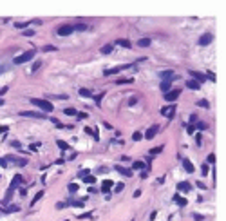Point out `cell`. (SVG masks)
<instances>
[{
  "instance_id": "6da1fadb",
  "label": "cell",
  "mask_w": 226,
  "mask_h": 221,
  "mask_svg": "<svg viewBox=\"0 0 226 221\" xmlns=\"http://www.w3.org/2000/svg\"><path fill=\"white\" fill-rule=\"evenodd\" d=\"M31 103L33 105H36V107H40L42 111H45V112H53V103L49 102V100H42V98H33L31 100Z\"/></svg>"
},
{
  "instance_id": "30bf717a",
  "label": "cell",
  "mask_w": 226,
  "mask_h": 221,
  "mask_svg": "<svg viewBox=\"0 0 226 221\" xmlns=\"http://www.w3.org/2000/svg\"><path fill=\"white\" fill-rule=\"evenodd\" d=\"M190 74H192V78H194L197 83H201V82H205V80H206V76H205L203 73H199V71H190Z\"/></svg>"
},
{
  "instance_id": "7dc6e473",
  "label": "cell",
  "mask_w": 226,
  "mask_h": 221,
  "mask_svg": "<svg viewBox=\"0 0 226 221\" xmlns=\"http://www.w3.org/2000/svg\"><path fill=\"white\" fill-rule=\"evenodd\" d=\"M203 174H205V176H208V165H206V163L203 165Z\"/></svg>"
},
{
  "instance_id": "8992f818",
  "label": "cell",
  "mask_w": 226,
  "mask_h": 221,
  "mask_svg": "<svg viewBox=\"0 0 226 221\" xmlns=\"http://www.w3.org/2000/svg\"><path fill=\"white\" fill-rule=\"evenodd\" d=\"M5 161H7V165L9 163H13V165H27V160L25 158H16V156H5Z\"/></svg>"
},
{
  "instance_id": "ab89813d",
  "label": "cell",
  "mask_w": 226,
  "mask_h": 221,
  "mask_svg": "<svg viewBox=\"0 0 226 221\" xmlns=\"http://www.w3.org/2000/svg\"><path fill=\"white\" fill-rule=\"evenodd\" d=\"M43 51H45V53H49V51H56V47H54V45H45Z\"/></svg>"
},
{
  "instance_id": "d590c367",
  "label": "cell",
  "mask_w": 226,
  "mask_h": 221,
  "mask_svg": "<svg viewBox=\"0 0 226 221\" xmlns=\"http://www.w3.org/2000/svg\"><path fill=\"white\" fill-rule=\"evenodd\" d=\"M42 198H43V190H40V192H38V194L34 196V200H33V205H34V203H36L38 200H42Z\"/></svg>"
},
{
  "instance_id": "5bb4252c",
  "label": "cell",
  "mask_w": 226,
  "mask_h": 221,
  "mask_svg": "<svg viewBox=\"0 0 226 221\" xmlns=\"http://www.w3.org/2000/svg\"><path fill=\"white\" fill-rule=\"evenodd\" d=\"M18 210H20V207H18V205H7L2 212H4V214H13V212H18Z\"/></svg>"
},
{
  "instance_id": "4316f807",
  "label": "cell",
  "mask_w": 226,
  "mask_h": 221,
  "mask_svg": "<svg viewBox=\"0 0 226 221\" xmlns=\"http://www.w3.org/2000/svg\"><path fill=\"white\" fill-rule=\"evenodd\" d=\"M197 105H199V107H205V109H208V107H210V103H208L206 100H197Z\"/></svg>"
},
{
  "instance_id": "f546056e",
  "label": "cell",
  "mask_w": 226,
  "mask_h": 221,
  "mask_svg": "<svg viewBox=\"0 0 226 221\" xmlns=\"http://www.w3.org/2000/svg\"><path fill=\"white\" fill-rule=\"evenodd\" d=\"M110 51H112V45H103V47H101V53H103V54H109Z\"/></svg>"
},
{
  "instance_id": "4fadbf2b",
  "label": "cell",
  "mask_w": 226,
  "mask_h": 221,
  "mask_svg": "<svg viewBox=\"0 0 226 221\" xmlns=\"http://www.w3.org/2000/svg\"><path fill=\"white\" fill-rule=\"evenodd\" d=\"M192 187H190V183L188 181H181V183H177V190H181V192H188Z\"/></svg>"
},
{
  "instance_id": "7402d4cb",
  "label": "cell",
  "mask_w": 226,
  "mask_h": 221,
  "mask_svg": "<svg viewBox=\"0 0 226 221\" xmlns=\"http://www.w3.org/2000/svg\"><path fill=\"white\" fill-rule=\"evenodd\" d=\"M174 201H176V205H179V207H185V205H186V200L181 198V196H174Z\"/></svg>"
},
{
  "instance_id": "f35d334b",
  "label": "cell",
  "mask_w": 226,
  "mask_h": 221,
  "mask_svg": "<svg viewBox=\"0 0 226 221\" xmlns=\"http://www.w3.org/2000/svg\"><path fill=\"white\" fill-rule=\"evenodd\" d=\"M103 96H105V94L101 93V94H98V96H92V98H94V100H96V103L100 105V103H101V98H103Z\"/></svg>"
},
{
  "instance_id": "ac0fdd59",
  "label": "cell",
  "mask_w": 226,
  "mask_h": 221,
  "mask_svg": "<svg viewBox=\"0 0 226 221\" xmlns=\"http://www.w3.org/2000/svg\"><path fill=\"white\" fill-rule=\"evenodd\" d=\"M112 185H114V183H112V181H110V180H105V181H103V183H101V190H103V192H109V190H110V187H112Z\"/></svg>"
},
{
  "instance_id": "60d3db41",
  "label": "cell",
  "mask_w": 226,
  "mask_h": 221,
  "mask_svg": "<svg viewBox=\"0 0 226 221\" xmlns=\"http://www.w3.org/2000/svg\"><path fill=\"white\" fill-rule=\"evenodd\" d=\"M29 24H31V22H24V24H16V27H18V29H24V27H27Z\"/></svg>"
},
{
  "instance_id": "8d00e7d4",
  "label": "cell",
  "mask_w": 226,
  "mask_h": 221,
  "mask_svg": "<svg viewBox=\"0 0 226 221\" xmlns=\"http://www.w3.org/2000/svg\"><path fill=\"white\" fill-rule=\"evenodd\" d=\"M141 138H143V136H141V132H134V134H132V140H134V141H139Z\"/></svg>"
},
{
  "instance_id": "cb8c5ba5",
  "label": "cell",
  "mask_w": 226,
  "mask_h": 221,
  "mask_svg": "<svg viewBox=\"0 0 226 221\" xmlns=\"http://www.w3.org/2000/svg\"><path fill=\"white\" fill-rule=\"evenodd\" d=\"M80 94L81 96H85V98H92L94 94H92V91H89V89H80Z\"/></svg>"
},
{
  "instance_id": "52a82bcc",
  "label": "cell",
  "mask_w": 226,
  "mask_h": 221,
  "mask_svg": "<svg viewBox=\"0 0 226 221\" xmlns=\"http://www.w3.org/2000/svg\"><path fill=\"white\" fill-rule=\"evenodd\" d=\"M174 112H176V105H174V103H172V105H167V107L161 109V114H163L165 118H172Z\"/></svg>"
},
{
  "instance_id": "d4e9b609",
  "label": "cell",
  "mask_w": 226,
  "mask_h": 221,
  "mask_svg": "<svg viewBox=\"0 0 226 221\" xmlns=\"http://www.w3.org/2000/svg\"><path fill=\"white\" fill-rule=\"evenodd\" d=\"M69 205H72V207H78V209H81V207L85 205V200H78V201H71Z\"/></svg>"
},
{
  "instance_id": "681fc988",
  "label": "cell",
  "mask_w": 226,
  "mask_h": 221,
  "mask_svg": "<svg viewBox=\"0 0 226 221\" xmlns=\"http://www.w3.org/2000/svg\"><path fill=\"white\" fill-rule=\"evenodd\" d=\"M194 219H196V221H203V216H201V214H194Z\"/></svg>"
},
{
  "instance_id": "44dd1931",
  "label": "cell",
  "mask_w": 226,
  "mask_h": 221,
  "mask_svg": "<svg viewBox=\"0 0 226 221\" xmlns=\"http://www.w3.org/2000/svg\"><path fill=\"white\" fill-rule=\"evenodd\" d=\"M150 44H152V40H150V38H141V40L138 42V45H139V47H148Z\"/></svg>"
},
{
  "instance_id": "7a4b0ae2",
  "label": "cell",
  "mask_w": 226,
  "mask_h": 221,
  "mask_svg": "<svg viewBox=\"0 0 226 221\" xmlns=\"http://www.w3.org/2000/svg\"><path fill=\"white\" fill-rule=\"evenodd\" d=\"M34 54H36V51H34V49H31V51H27V53H22L20 56H16V58H14V63H25V62H29Z\"/></svg>"
},
{
  "instance_id": "f907efd6",
  "label": "cell",
  "mask_w": 226,
  "mask_h": 221,
  "mask_svg": "<svg viewBox=\"0 0 226 221\" xmlns=\"http://www.w3.org/2000/svg\"><path fill=\"white\" fill-rule=\"evenodd\" d=\"M11 145H13V147H14V149H20V147H22V145H20V143H18V141H11Z\"/></svg>"
},
{
  "instance_id": "11a10c76",
  "label": "cell",
  "mask_w": 226,
  "mask_h": 221,
  "mask_svg": "<svg viewBox=\"0 0 226 221\" xmlns=\"http://www.w3.org/2000/svg\"><path fill=\"white\" fill-rule=\"evenodd\" d=\"M5 93H7V87H2V89H0V96H2V94H5Z\"/></svg>"
},
{
  "instance_id": "1f68e13d",
  "label": "cell",
  "mask_w": 226,
  "mask_h": 221,
  "mask_svg": "<svg viewBox=\"0 0 226 221\" xmlns=\"http://www.w3.org/2000/svg\"><path fill=\"white\" fill-rule=\"evenodd\" d=\"M63 114H67V116H76L78 112H76L74 109H65V111H63Z\"/></svg>"
},
{
  "instance_id": "2e32d148",
  "label": "cell",
  "mask_w": 226,
  "mask_h": 221,
  "mask_svg": "<svg viewBox=\"0 0 226 221\" xmlns=\"http://www.w3.org/2000/svg\"><path fill=\"white\" fill-rule=\"evenodd\" d=\"M159 87H161V91H163V93H168V91H170V87H172V82H170V80H165V82H161V85H159Z\"/></svg>"
},
{
  "instance_id": "ba28073f",
  "label": "cell",
  "mask_w": 226,
  "mask_h": 221,
  "mask_svg": "<svg viewBox=\"0 0 226 221\" xmlns=\"http://www.w3.org/2000/svg\"><path fill=\"white\" fill-rule=\"evenodd\" d=\"M212 40H214V34H212V33H205V34L199 38V44H201V45H208V44H212Z\"/></svg>"
},
{
  "instance_id": "f5cc1de1",
  "label": "cell",
  "mask_w": 226,
  "mask_h": 221,
  "mask_svg": "<svg viewBox=\"0 0 226 221\" xmlns=\"http://www.w3.org/2000/svg\"><path fill=\"white\" fill-rule=\"evenodd\" d=\"M2 132H7V127H5V125H0V134H2Z\"/></svg>"
},
{
  "instance_id": "3957f363",
  "label": "cell",
  "mask_w": 226,
  "mask_h": 221,
  "mask_svg": "<svg viewBox=\"0 0 226 221\" xmlns=\"http://www.w3.org/2000/svg\"><path fill=\"white\" fill-rule=\"evenodd\" d=\"M134 63H123V65H116V67H112V69H107L103 74L105 76H110V74H116V73H119V71H123V69H129V67H132Z\"/></svg>"
},
{
  "instance_id": "9a60e30c",
  "label": "cell",
  "mask_w": 226,
  "mask_h": 221,
  "mask_svg": "<svg viewBox=\"0 0 226 221\" xmlns=\"http://www.w3.org/2000/svg\"><path fill=\"white\" fill-rule=\"evenodd\" d=\"M116 171H118L119 174H123V176H127V178H130V176H132V172H130L129 169H125V167H121V165H116Z\"/></svg>"
},
{
  "instance_id": "277c9868",
  "label": "cell",
  "mask_w": 226,
  "mask_h": 221,
  "mask_svg": "<svg viewBox=\"0 0 226 221\" xmlns=\"http://www.w3.org/2000/svg\"><path fill=\"white\" fill-rule=\"evenodd\" d=\"M20 116H24V118H38V120H45L47 116L45 114H40V112H34V111H22V112H18Z\"/></svg>"
},
{
  "instance_id": "74e56055",
  "label": "cell",
  "mask_w": 226,
  "mask_h": 221,
  "mask_svg": "<svg viewBox=\"0 0 226 221\" xmlns=\"http://www.w3.org/2000/svg\"><path fill=\"white\" fill-rule=\"evenodd\" d=\"M123 189H125V185H123V183H118V185L114 187V192H121Z\"/></svg>"
},
{
  "instance_id": "9c48e42d",
  "label": "cell",
  "mask_w": 226,
  "mask_h": 221,
  "mask_svg": "<svg viewBox=\"0 0 226 221\" xmlns=\"http://www.w3.org/2000/svg\"><path fill=\"white\" fill-rule=\"evenodd\" d=\"M179 94H181V91H168V93H165V100L167 102H174V100L179 98Z\"/></svg>"
},
{
  "instance_id": "ee69618b",
  "label": "cell",
  "mask_w": 226,
  "mask_h": 221,
  "mask_svg": "<svg viewBox=\"0 0 226 221\" xmlns=\"http://www.w3.org/2000/svg\"><path fill=\"white\" fill-rule=\"evenodd\" d=\"M76 116H78V120H85V118H87V114H85V112H78Z\"/></svg>"
},
{
  "instance_id": "5b68a950",
  "label": "cell",
  "mask_w": 226,
  "mask_h": 221,
  "mask_svg": "<svg viewBox=\"0 0 226 221\" xmlns=\"http://www.w3.org/2000/svg\"><path fill=\"white\" fill-rule=\"evenodd\" d=\"M72 31H74V27H72V25H69V24H63V25H60V27H58V34H60V36H69Z\"/></svg>"
},
{
  "instance_id": "c3c4849f",
  "label": "cell",
  "mask_w": 226,
  "mask_h": 221,
  "mask_svg": "<svg viewBox=\"0 0 226 221\" xmlns=\"http://www.w3.org/2000/svg\"><path fill=\"white\" fill-rule=\"evenodd\" d=\"M0 167H4V169H5V167H7V161H5V160H4V158H0Z\"/></svg>"
},
{
  "instance_id": "f6af8a7d",
  "label": "cell",
  "mask_w": 226,
  "mask_h": 221,
  "mask_svg": "<svg viewBox=\"0 0 226 221\" xmlns=\"http://www.w3.org/2000/svg\"><path fill=\"white\" fill-rule=\"evenodd\" d=\"M40 65H42V63H40V62H36V63H34V65H33V67H31V71H33V73H34V71H36V69H38V67H40Z\"/></svg>"
},
{
  "instance_id": "4dcf8cb0",
  "label": "cell",
  "mask_w": 226,
  "mask_h": 221,
  "mask_svg": "<svg viewBox=\"0 0 226 221\" xmlns=\"http://www.w3.org/2000/svg\"><path fill=\"white\" fill-rule=\"evenodd\" d=\"M121 83H132V78H119L118 85H121Z\"/></svg>"
},
{
  "instance_id": "9f6ffc18",
  "label": "cell",
  "mask_w": 226,
  "mask_h": 221,
  "mask_svg": "<svg viewBox=\"0 0 226 221\" xmlns=\"http://www.w3.org/2000/svg\"><path fill=\"white\" fill-rule=\"evenodd\" d=\"M2 105H4V100H2V98H0V107H2Z\"/></svg>"
},
{
  "instance_id": "603a6c76",
  "label": "cell",
  "mask_w": 226,
  "mask_h": 221,
  "mask_svg": "<svg viewBox=\"0 0 226 221\" xmlns=\"http://www.w3.org/2000/svg\"><path fill=\"white\" fill-rule=\"evenodd\" d=\"M161 78H174V73L170 71V69H167V71H161Z\"/></svg>"
},
{
  "instance_id": "83f0119b",
  "label": "cell",
  "mask_w": 226,
  "mask_h": 221,
  "mask_svg": "<svg viewBox=\"0 0 226 221\" xmlns=\"http://www.w3.org/2000/svg\"><path fill=\"white\" fill-rule=\"evenodd\" d=\"M132 169H134V171H136V169H145V163H143V161H134Z\"/></svg>"
},
{
  "instance_id": "d6a6232c",
  "label": "cell",
  "mask_w": 226,
  "mask_h": 221,
  "mask_svg": "<svg viewBox=\"0 0 226 221\" xmlns=\"http://www.w3.org/2000/svg\"><path fill=\"white\" fill-rule=\"evenodd\" d=\"M161 151H163V145H159V147H154V149L150 151V156H152V154H159Z\"/></svg>"
},
{
  "instance_id": "d6986e66",
  "label": "cell",
  "mask_w": 226,
  "mask_h": 221,
  "mask_svg": "<svg viewBox=\"0 0 226 221\" xmlns=\"http://www.w3.org/2000/svg\"><path fill=\"white\" fill-rule=\"evenodd\" d=\"M116 45H121V47H127V49L132 47V44H130L129 40H125V38H123V40H116Z\"/></svg>"
},
{
  "instance_id": "e575fe53",
  "label": "cell",
  "mask_w": 226,
  "mask_h": 221,
  "mask_svg": "<svg viewBox=\"0 0 226 221\" xmlns=\"http://www.w3.org/2000/svg\"><path fill=\"white\" fill-rule=\"evenodd\" d=\"M78 189H80V187H78V183H71V185H69V192H76Z\"/></svg>"
},
{
  "instance_id": "ffe728a7",
  "label": "cell",
  "mask_w": 226,
  "mask_h": 221,
  "mask_svg": "<svg viewBox=\"0 0 226 221\" xmlns=\"http://www.w3.org/2000/svg\"><path fill=\"white\" fill-rule=\"evenodd\" d=\"M186 87H188V89H194V91H197V89L201 87V83H197L196 80H190V82H186Z\"/></svg>"
},
{
  "instance_id": "7c38bea8",
  "label": "cell",
  "mask_w": 226,
  "mask_h": 221,
  "mask_svg": "<svg viewBox=\"0 0 226 221\" xmlns=\"http://www.w3.org/2000/svg\"><path fill=\"white\" fill-rule=\"evenodd\" d=\"M158 129H159L158 125H152V127H150V129L147 131V134H145V138H147V140H152V138H154V136L158 134Z\"/></svg>"
},
{
  "instance_id": "816d5d0a",
  "label": "cell",
  "mask_w": 226,
  "mask_h": 221,
  "mask_svg": "<svg viewBox=\"0 0 226 221\" xmlns=\"http://www.w3.org/2000/svg\"><path fill=\"white\" fill-rule=\"evenodd\" d=\"M208 161L214 163V161H215V154H210V156H208Z\"/></svg>"
},
{
  "instance_id": "bcb514c9",
  "label": "cell",
  "mask_w": 226,
  "mask_h": 221,
  "mask_svg": "<svg viewBox=\"0 0 226 221\" xmlns=\"http://www.w3.org/2000/svg\"><path fill=\"white\" fill-rule=\"evenodd\" d=\"M205 76H206V78H210V80H215V74H214V73H206Z\"/></svg>"
},
{
  "instance_id": "f1b7e54d",
  "label": "cell",
  "mask_w": 226,
  "mask_h": 221,
  "mask_svg": "<svg viewBox=\"0 0 226 221\" xmlns=\"http://www.w3.org/2000/svg\"><path fill=\"white\" fill-rule=\"evenodd\" d=\"M85 29H87L85 24H76V25H74V31H85Z\"/></svg>"
},
{
  "instance_id": "8fae6325",
  "label": "cell",
  "mask_w": 226,
  "mask_h": 221,
  "mask_svg": "<svg viewBox=\"0 0 226 221\" xmlns=\"http://www.w3.org/2000/svg\"><path fill=\"white\" fill-rule=\"evenodd\" d=\"M181 163H183V167H185L186 172H194V163L188 158H181Z\"/></svg>"
},
{
  "instance_id": "db71d44e",
  "label": "cell",
  "mask_w": 226,
  "mask_h": 221,
  "mask_svg": "<svg viewBox=\"0 0 226 221\" xmlns=\"http://www.w3.org/2000/svg\"><path fill=\"white\" fill-rule=\"evenodd\" d=\"M194 129H196V127H194V125H190V127H188V134H194Z\"/></svg>"
},
{
  "instance_id": "e0dca14e",
  "label": "cell",
  "mask_w": 226,
  "mask_h": 221,
  "mask_svg": "<svg viewBox=\"0 0 226 221\" xmlns=\"http://www.w3.org/2000/svg\"><path fill=\"white\" fill-rule=\"evenodd\" d=\"M20 183H22V176H20V174H16V176L13 178V181H11V185H9V187H11V189H16Z\"/></svg>"
},
{
  "instance_id": "b9f144b4",
  "label": "cell",
  "mask_w": 226,
  "mask_h": 221,
  "mask_svg": "<svg viewBox=\"0 0 226 221\" xmlns=\"http://www.w3.org/2000/svg\"><path fill=\"white\" fill-rule=\"evenodd\" d=\"M34 34V31L33 29H27V31H24V36H33Z\"/></svg>"
},
{
  "instance_id": "836d02e7",
  "label": "cell",
  "mask_w": 226,
  "mask_h": 221,
  "mask_svg": "<svg viewBox=\"0 0 226 221\" xmlns=\"http://www.w3.org/2000/svg\"><path fill=\"white\" fill-rule=\"evenodd\" d=\"M83 181H85V183H94V176H91V174H87V176L83 178Z\"/></svg>"
},
{
  "instance_id": "484cf974",
  "label": "cell",
  "mask_w": 226,
  "mask_h": 221,
  "mask_svg": "<svg viewBox=\"0 0 226 221\" xmlns=\"http://www.w3.org/2000/svg\"><path fill=\"white\" fill-rule=\"evenodd\" d=\"M56 143H58V147H60V149H63V151H67V149H69V143H65L63 140H58Z\"/></svg>"
},
{
  "instance_id": "7bdbcfd3",
  "label": "cell",
  "mask_w": 226,
  "mask_h": 221,
  "mask_svg": "<svg viewBox=\"0 0 226 221\" xmlns=\"http://www.w3.org/2000/svg\"><path fill=\"white\" fill-rule=\"evenodd\" d=\"M89 172H91V171H87V169H85V171H81V172H78V176H80V178H85V176H87Z\"/></svg>"
}]
</instances>
